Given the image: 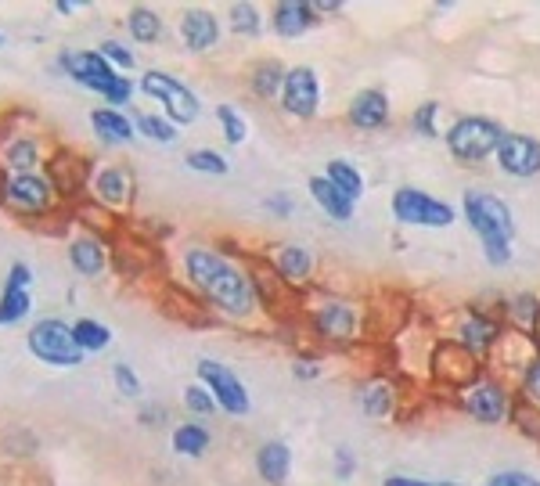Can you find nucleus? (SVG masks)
<instances>
[{"label":"nucleus","mask_w":540,"mask_h":486,"mask_svg":"<svg viewBox=\"0 0 540 486\" xmlns=\"http://www.w3.org/2000/svg\"><path fill=\"white\" fill-rule=\"evenodd\" d=\"M184 274L198 288V296L206 299L213 310H220V314L238 317V321L256 314V303H260L256 281L242 267H234L227 256H220V252L202 249V245L188 249L184 252Z\"/></svg>","instance_id":"nucleus-1"},{"label":"nucleus","mask_w":540,"mask_h":486,"mask_svg":"<svg viewBox=\"0 0 540 486\" xmlns=\"http://www.w3.org/2000/svg\"><path fill=\"white\" fill-rule=\"evenodd\" d=\"M465 216L472 231L483 238V249L490 263H508L512 256V238H515V220L512 209L504 206L497 195L486 191H465Z\"/></svg>","instance_id":"nucleus-2"},{"label":"nucleus","mask_w":540,"mask_h":486,"mask_svg":"<svg viewBox=\"0 0 540 486\" xmlns=\"http://www.w3.org/2000/svg\"><path fill=\"white\" fill-rule=\"evenodd\" d=\"M62 202L54 180L44 170L36 173H0V209L18 220H44Z\"/></svg>","instance_id":"nucleus-3"},{"label":"nucleus","mask_w":540,"mask_h":486,"mask_svg":"<svg viewBox=\"0 0 540 486\" xmlns=\"http://www.w3.org/2000/svg\"><path fill=\"white\" fill-rule=\"evenodd\" d=\"M26 350L47 368H80L87 360V353L80 350V342L72 335V324L62 317H40L29 324Z\"/></svg>","instance_id":"nucleus-4"},{"label":"nucleus","mask_w":540,"mask_h":486,"mask_svg":"<svg viewBox=\"0 0 540 486\" xmlns=\"http://www.w3.org/2000/svg\"><path fill=\"white\" fill-rule=\"evenodd\" d=\"M137 90H141L144 98L159 101L166 119H170L177 130L180 126H191L198 119V94L191 87H184L177 76H170V72H159V69L144 72Z\"/></svg>","instance_id":"nucleus-5"},{"label":"nucleus","mask_w":540,"mask_h":486,"mask_svg":"<svg viewBox=\"0 0 540 486\" xmlns=\"http://www.w3.org/2000/svg\"><path fill=\"white\" fill-rule=\"evenodd\" d=\"M501 141H504V130L486 116L458 119L447 134L450 152H454V159H461V162H483L486 155H497Z\"/></svg>","instance_id":"nucleus-6"},{"label":"nucleus","mask_w":540,"mask_h":486,"mask_svg":"<svg viewBox=\"0 0 540 486\" xmlns=\"http://www.w3.org/2000/svg\"><path fill=\"white\" fill-rule=\"evenodd\" d=\"M198 382L209 389V396L216 400V407L227 414H249L252 411V400H249V389L238 375H234L227 364L220 360H198Z\"/></svg>","instance_id":"nucleus-7"},{"label":"nucleus","mask_w":540,"mask_h":486,"mask_svg":"<svg viewBox=\"0 0 540 486\" xmlns=\"http://www.w3.org/2000/svg\"><path fill=\"white\" fill-rule=\"evenodd\" d=\"M33 267L15 260L8 267V278L0 288V328H15L33 314Z\"/></svg>","instance_id":"nucleus-8"},{"label":"nucleus","mask_w":540,"mask_h":486,"mask_svg":"<svg viewBox=\"0 0 540 486\" xmlns=\"http://www.w3.org/2000/svg\"><path fill=\"white\" fill-rule=\"evenodd\" d=\"M393 213L396 220L404 224H418V227H447L454 224V209L440 198L425 195L418 188H400L393 195Z\"/></svg>","instance_id":"nucleus-9"},{"label":"nucleus","mask_w":540,"mask_h":486,"mask_svg":"<svg viewBox=\"0 0 540 486\" xmlns=\"http://www.w3.org/2000/svg\"><path fill=\"white\" fill-rule=\"evenodd\" d=\"M90 195H94L98 206L123 213V209L134 206V173L126 170V166H116V162L94 166V173H90Z\"/></svg>","instance_id":"nucleus-10"},{"label":"nucleus","mask_w":540,"mask_h":486,"mask_svg":"<svg viewBox=\"0 0 540 486\" xmlns=\"http://www.w3.org/2000/svg\"><path fill=\"white\" fill-rule=\"evenodd\" d=\"M51 152L44 148V141L36 134H22V130H11L4 141H0V173H36L44 170Z\"/></svg>","instance_id":"nucleus-11"},{"label":"nucleus","mask_w":540,"mask_h":486,"mask_svg":"<svg viewBox=\"0 0 540 486\" xmlns=\"http://www.w3.org/2000/svg\"><path fill=\"white\" fill-rule=\"evenodd\" d=\"M44 173L54 180L58 195L76 198V195H83V188H90V173H94V166H87V162H83L76 152H69V148H54Z\"/></svg>","instance_id":"nucleus-12"},{"label":"nucleus","mask_w":540,"mask_h":486,"mask_svg":"<svg viewBox=\"0 0 540 486\" xmlns=\"http://www.w3.org/2000/svg\"><path fill=\"white\" fill-rule=\"evenodd\" d=\"M317 101H321V87H317V76L314 69H292L285 76V87H281V108H285L288 116L296 119H310L317 112Z\"/></svg>","instance_id":"nucleus-13"},{"label":"nucleus","mask_w":540,"mask_h":486,"mask_svg":"<svg viewBox=\"0 0 540 486\" xmlns=\"http://www.w3.org/2000/svg\"><path fill=\"white\" fill-rule=\"evenodd\" d=\"M58 65H62V72L69 80H76L87 90H98L108 76H116L119 72L101 51H62L58 54Z\"/></svg>","instance_id":"nucleus-14"},{"label":"nucleus","mask_w":540,"mask_h":486,"mask_svg":"<svg viewBox=\"0 0 540 486\" xmlns=\"http://www.w3.org/2000/svg\"><path fill=\"white\" fill-rule=\"evenodd\" d=\"M65 260H69V267L80 278H101L108 263H112V256H108V245L101 242L98 234H76L69 249H65Z\"/></svg>","instance_id":"nucleus-15"},{"label":"nucleus","mask_w":540,"mask_h":486,"mask_svg":"<svg viewBox=\"0 0 540 486\" xmlns=\"http://www.w3.org/2000/svg\"><path fill=\"white\" fill-rule=\"evenodd\" d=\"M220 33H224V26H220V18L209 8H191L180 15V44L188 51H209V47L220 44Z\"/></svg>","instance_id":"nucleus-16"},{"label":"nucleus","mask_w":540,"mask_h":486,"mask_svg":"<svg viewBox=\"0 0 540 486\" xmlns=\"http://www.w3.org/2000/svg\"><path fill=\"white\" fill-rule=\"evenodd\" d=\"M497 162H501V170H508L512 177H537L540 173V144L533 141V137L504 134L501 148H497Z\"/></svg>","instance_id":"nucleus-17"},{"label":"nucleus","mask_w":540,"mask_h":486,"mask_svg":"<svg viewBox=\"0 0 540 486\" xmlns=\"http://www.w3.org/2000/svg\"><path fill=\"white\" fill-rule=\"evenodd\" d=\"M465 407L479 422H501L504 414H508V393L497 382H479V386L468 389Z\"/></svg>","instance_id":"nucleus-18"},{"label":"nucleus","mask_w":540,"mask_h":486,"mask_svg":"<svg viewBox=\"0 0 540 486\" xmlns=\"http://www.w3.org/2000/svg\"><path fill=\"white\" fill-rule=\"evenodd\" d=\"M90 126L98 134L101 144H130L137 137V126L119 112V108H94L90 112Z\"/></svg>","instance_id":"nucleus-19"},{"label":"nucleus","mask_w":540,"mask_h":486,"mask_svg":"<svg viewBox=\"0 0 540 486\" xmlns=\"http://www.w3.org/2000/svg\"><path fill=\"white\" fill-rule=\"evenodd\" d=\"M256 472H260V479L270 486L285 483L288 472H292V450H288V443L281 440L263 443V447L256 450Z\"/></svg>","instance_id":"nucleus-20"},{"label":"nucleus","mask_w":540,"mask_h":486,"mask_svg":"<svg viewBox=\"0 0 540 486\" xmlns=\"http://www.w3.org/2000/svg\"><path fill=\"white\" fill-rule=\"evenodd\" d=\"M389 119V101L382 90H360L350 105V123L357 130H378Z\"/></svg>","instance_id":"nucleus-21"},{"label":"nucleus","mask_w":540,"mask_h":486,"mask_svg":"<svg viewBox=\"0 0 540 486\" xmlns=\"http://www.w3.org/2000/svg\"><path fill=\"white\" fill-rule=\"evenodd\" d=\"M314 324H317V332L328 335V339H346V335L357 332V314H353L346 303L335 299V303H324L321 310H317Z\"/></svg>","instance_id":"nucleus-22"},{"label":"nucleus","mask_w":540,"mask_h":486,"mask_svg":"<svg viewBox=\"0 0 540 486\" xmlns=\"http://www.w3.org/2000/svg\"><path fill=\"white\" fill-rule=\"evenodd\" d=\"M310 8L314 4H303V0H281L274 4V33L292 40V36H303V29L310 26Z\"/></svg>","instance_id":"nucleus-23"},{"label":"nucleus","mask_w":540,"mask_h":486,"mask_svg":"<svg viewBox=\"0 0 540 486\" xmlns=\"http://www.w3.org/2000/svg\"><path fill=\"white\" fill-rule=\"evenodd\" d=\"M314 270V256L303 249V245H285V249L274 252V274L285 281H306Z\"/></svg>","instance_id":"nucleus-24"},{"label":"nucleus","mask_w":540,"mask_h":486,"mask_svg":"<svg viewBox=\"0 0 540 486\" xmlns=\"http://www.w3.org/2000/svg\"><path fill=\"white\" fill-rule=\"evenodd\" d=\"M310 195H314L317 206L328 216H335V220H350L353 216V198L342 195L328 177H310Z\"/></svg>","instance_id":"nucleus-25"},{"label":"nucleus","mask_w":540,"mask_h":486,"mask_svg":"<svg viewBox=\"0 0 540 486\" xmlns=\"http://www.w3.org/2000/svg\"><path fill=\"white\" fill-rule=\"evenodd\" d=\"M126 33L134 36L137 44H159V40H162V18H159V11L144 8V4L130 8V15H126Z\"/></svg>","instance_id":"nucleus-26"},{"label":"nucleus","mask_w":540,"mask_h":486,"mask_svg":"<svg viewBox=\"0 0 540 486\" xmlns=\"http://www.w3.org/2000/svg\"><path fill=\"white\" fill-rule=\"evenodd\" d=\"M209 443H213V432H209L202 422H180L177 429H173V450L184 454V458L206 454Z\"/></svg>","instance_id":"nucleus-27"},{"label":"nucleus","mask_w":540,"mask_h":486,"mask_svg":"<svg viewBox=\"0 0 540 486\" xmlns=\"http://www.w3.org/2000/svg\"><path fill=\"white\" fill-rule=\"evenodd\" d=\"M72 335H76L83 353H101L108 350V342H112L108 324H101L98 317H76V321H72Z\"/></svg>","instance_id":"nucleus-28"},{"label":"nucleus","mask_w":540,"mask_h":486,"mask_svg":"<svg viewBox=\"0 0 540 486\" xmlns=\"http://www.w3.org/2000/svg\"><path fill=\"white\" fill-rule=\"evenodd\" d=\"M285 76H288V72L281 69V62H260L256 69H252L249 87L260 101H270L274 94H281V87H285Z\"/></svg>","instance_id":"nucleus-29"},{"label":"nucleus","mask_w":540,"mask_h":486,"mask_svg":"<svg viewBox=\"0 0 540 486\" xmlns=\"http://www.w3.org/2000/svg\"><path fill=\"white\" fill-rule=\"evenodd\" d=\"M94 94H101V101H105L108 108H123V105H130V101H134L137 83L130 80V76H123V72H116V76H108V80L101 83Z\"/></svg>","instance_id":"nucleus-30"},{"label":"nucleus","mask_w":540,"mask_h":486,"mask_svg":"<svg viewBox=\"0 0 540 486\" xmlns=\"http://www.w3.org/2000/svg\"><path fill=\"white\" fill-rule=\"evenodd\" d=\"M227 26H231L234 36H260L263 18L256 4H231L227 8Z\"/></svg>","instance_id":"nucleus-31"},{"label":"nucleus","mask_w":540,"mask_h":486,"mask_svg":"<svg viewBox=\"0 0 540 486\" xmlns=\"http://www.w3.org/2000/svg\"><path fill=\"white\" fill-rule=\"evenodd\" d=\"M184 166L195 173H206V177H224L227 173V159L220 152H213V148H191L184 155Z\"/></svg>","instance_id":"nucleus-32"},{"label":"nucleus","mask_w":540,"mask_h":486,"mask_svg":"<svg viewBox=\"0 0 540 486\" xmlns=\"http://www.w3.org/2000/svg\"><path fill=\"white\" fill-rule=\"evenodd\" d=\"M134 126H137V134L152 137V141H159V144L177 141V126H173L166 116H155V112H141V116L134 119Z\"/></svg>","instance_id":"nucleus-33"},{"label":"nucleus","mask_w":540,"mask_h":486,"mask_svg":"<svg viewBox=\"0 0 540 486\" xmlns=\"http://www.w3.org/2000/svg\"><path fill=\"white\" fill-rule=\"evenodd\" d=\"M324 177L332 180L335 188L342 191L346 198H357L360 191H364V180H360V173L353 170L350 162H342V159H335V162H328V173Z\"/></svg>","instance_id":"nucleus-34"},{"label":"nucleus","mask_w":540,"mask_h":486,"mask_svg":"<svg viewBox=\"0 0 540 486\" xmlns=\"http://www.w3.org/2000/svg\"><path fill=\"white\" fill-rule=\"evenodd\" d=\"M216 123H220V130H224L227 144H242L245 134H249V126H245L242 112H238L234 105H216Z\"/></svg>","instance_id":"nucleus-35"},{"label":"nucleus","mask_w":540,"mask_h":486,"mask_svg":"<svg viewBox=\"0 0 540 486\" xmlns=\"http://www.w3.org/2000/svg\"><path fill=\"white\" fill-rule=\"evenodd\" d=\"M360 404H364L368 414L382 418V414H389V407H393V393H389L386 382H368V386L360 389Z\"/></svg>","instance_id":"nucleus-36"},{"label":"nucleus","mask_w":540,"mask_h":486,"mask_svg":"<svg viewBox=\"0 0 540 486\" xmlns=\"http://www.w3.org/2000/svg\"><path fill=\"white\" fill-rule=\"evenodd\" d=\"M497 339V324L486 321V317H476V321H465V342L472 353H483L490 342Z\"/></svg>","instance_id":"nucleus-37"},{"label":"nucleus","mask_w":540,"mask_h":486,"mask_svg":"<svg viewBox=\"0 0 540 486\" xmlns=\"http://www.w3.org/2000/svg\"><path fill=\"white\" fill-rule=\"evenodd\" d=\"M184 407H188L191 414H198V418H209V414H216V400L209 396V389L202 386V382L184 389Z\"/></svg>","instance_id":"nucleus-38"},{"label":"nucleus","mask_w":540,"mask_h":486,"mask_svg":"<svg viewBox=\"0 0 540 486\" xmlns=\"http://www.w3.org/2000/svg\"><path fill=\"white\" fill-rule=\"evenodd\" d=\"M112 382H116V389H119V396H130V400H137L141 396V375H137L130 364H112Z\"/></svg>","instance_id":"nucleus-39"},{"label":"nucleus","mask_w":540,"mask_h":486,"mask_svg":"<svg viewBox=\"0 0 540 486\" xmlns=\"http://www.w3.org/2000/svg\"><path fill=\"white\" fill-rule=\"evenodd\" d=\"M98 51L105 54V58L116 65V69H134V51H130L126 44H119V40H105Z\"/></svg>","instance_id":"nucleus-40"},{"label":"nucleus","mask_w":540,"mask_h":486,"mask_svg":"<svg viewBox=\"0 0 540 486\" xmlns=\"http://www.w3.org/2000/svg\"><path fill=\"white\" fill-rule=\"evenodd\" d=\"M436 112H440V105H436V101H425V105L414 112V130H422L425 137H436V123H432Z\"/></svg>","instance_id":"nucleus-41"},{"label":"nucleus","mask_w":540,"mask_h":486,"mask_svg":"<svg viewBox=\"0 0 540 486\" xmlns=\"http://www.w3.org/2000/svg\"><path fill=\"white\" fill-rule=\"evenodd\" d=\"M486 486H540V479L526 476V472H497Z\"/></svg>","instance_id":"nucleus-42"},{"label":"nucleus","mask_w":540,"mask_h":486,"mask_svg":"<svg viewBox=\"0 0 540 486\" xmlns=\"http://www.w3.org/2000/svg\"><path fill=\"white\" fill-rule=\"evenodd\" d=\"M526 396L540 404V360H533L530 368H526Z\"/></svg>","instance_id":"nucleus-43"},{"label":"nucleus","mask_w":540,"mask_h":486,"mask_svg":"<svg viewBox=\"0 0 540 486\" xmlns=\"http://www.w3.org/2000/svg\"><path fill=\"white\" fill-rule=\"evenodd\" d=\"M382 486H458V483H422V479H407V476H393Z\"/></svg>","instance_id":"nucleus-44"},{"label":"nucleus","mask_w":540,"mask_h":486,"mask_svg":"<svg viewBox=\"0 0 540 486\" xmlns=\"http://www.w3.org/2000/svg\"><path fill=\"white\" fill-rule=\"evenodd\" d=\"M83 8V0H54V11L58 15H76Z\"/></svg>","instance_id":"nucleus-45"},{"label":"nucleus","mask_w":540,"mask_h":486,"mask_svg":"<svg viewBox=\"0 0 540 486\" xmlns=\"http://www.w3.org/2000/svg\"><path fill=\"white\" fill-rule=\"evenodd\" d=\"M267 206H270V213H278V216H288V213H292V209H288V206H292V202H288L285 195H278V198H267Z\"/></svg>","instance_id":"nucleus-46"},{"label":"nucleus","mask_w":540,"mask_h":486,"mask_svg":"<svg viewBox=\"0 0 540 486\" xmlns=\"http://www.w3.org/2000/svg\"><path fill=\"white\" fill-rule=\"evenodd\" d=\"M292 371H296V378H314V375H317L314 364H303V360H299V364H296Z\"/></svg>","instance_id":"nucleus-47"},{"label":"nucleus","mask_w":540,"mask_h":486,"mask_svg":"<svg viewBox=\"0 0 540 486\" xmlns=\"http://www.w3.org/2000/svg\"><path fill=\"white\" fill-rule=\"evenodd\" d=\"M0 47H4V33H0Z\"/></svg>","instance_id":"nucleus-48"}]
</instances>
